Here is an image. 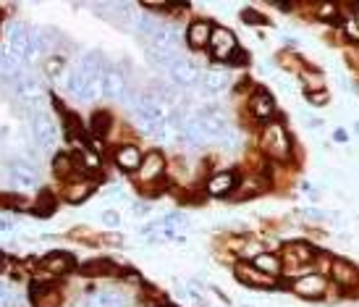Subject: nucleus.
<instances>
[{"instance_id": "1", "label": "nucleus", "mask_w": 359, "mask_h": 307, "mask_svg": "<svg viewBox=\"0 0 359 307\" xmlns=\"http://www.w3.org/2000/svg\"><path fill=\"white\" fill-rule=\"evenodd\" d=\"M259 145L262 150L268 152L270 158L276 160H286L291 152V139L283 129V124H265V129H262V137H259Z\"/></svg>"}, {"instance_id": "2", "label": "nucleus", "mask_w": 359, "mask_h": 307, "mask_svg": "<svg viewBox=\"0 0 359 307\" xmlns=\"http://www.w3.org/2000/svg\"><path fill=\"white\" fill-rule=\"evenodd\" d=\"M291 289H294V294H299L304 299H320L325 297V292H328V278L323 273H307V276L297 278Z\"/></svg>"}, {"instance_id": "3", "label": "nucleus", "mask_w": 359, "mask_h": 307, "mask_svg": "<svg viewBox=\"0 0 359 307\" xmlns=\"http://www.w3.org/2000/svg\"><path fill=\"white\" fill-rule=\"evenodd\" d=\"M330 278H333V284L341 289H357L359 287V268L354 263L344 258H336L330 260Z\"/></svg>"}, {"instance_id": "4", "label": "nucleus", "mask_w": 359, "mask_h": 307, "mask_svg": "<svg viewBox=\"0 0 359 307\" xmlns=\"http://www.w3.org/2000/svg\"><path fill=\"white\" fill-rule=\"evenodd\" d=\"M210 50L215 60H231L233 53H236V37L231 30H223V27H212V34H210Z\"/></svg>"}, {"instance_id": "5", "label": "nucleus", "mask_w": 359, "mask_h": 307, "mask_svg": "<svg viewBox=\"0 0 359 307\" xmlns=\"http://www.w3.org/2000/svg\"><path fill=\"white\" fill-rule=\"evenodd\" d=\"M11 181L16 184L19 189H32L37 187V178H40V171H37V166L34 163H29V160H13L11 163Z\"/></svg>"}, {"instance_id": "6", "label": "nucleus", "mask_w": 359, "mask_h": 307, "mask_svg": "<svg viewBox=\"0 0 359 307\" xmlns=\"http://www.w3.org/2000/svg\"><path fill=\"white\" fill-rule=\"evenodd\" d=\"M13 89H16V98H19L21 103H29V105H34L42 95L40 81L34 79L29 71H19V74L13 77Z\"/></svg>"}, {"instance_id": "7", "label": "nucleus", "mask_w": 359, "mask_h": 307, "mask_svg": "<svg viewBox=\"0 0 359 307\" xmlns=\"http://www.w3.org/2000/svg\"><path fill=\"white\" fill-rule=\"evenodd\" d=\"M32 134H34L40 148L50 150L55 145V124L48 113H34L32 116Z\"/></svg>"}, {"instance_id": "8", "label": "nucleus", "mask_w": 359, "mask_h": 307, "mask_svg": "<svg viewBox=\"0 0 359 307\" xmlns=\"http://www.w3.org/2000/svg\"><path fill=\"white\" fill-rule=\"evenodd\" d=\"M32 34L24 24H13L11 27V32H8V45H11V50L19 55V58H32L34 55V45H32Z\"/></svg>"}, {"instance_id": "9", "label": "nucleus", "mask_w": 359, "mask_h": 307, "mask_svg": "<svg viewBox=\"0 0 359 307\" xmlns=\"http://www.w3.org/2000/svg\"><path fill=\"white\" fill-rule=\"evenodd\" d=\"M100 95L108 100L126 98V77L118 69H105L100 79Z\"/></svg>"}, {"instance_id": "10", "label": "nucleus", "mask_w": 359, "mask_h": 307, "mask_svg": "<svg viewBox=\"0 0 359 307\" xmlns=\"http://www.w3.org/2000/svg\"><path fill=\"white\" fill-rule=\"evenodd\" d=\"M163 171H165L163 155L160 152H147L144 160H142V169L137 171V178H140V184H155L163 176Z\"/></svg>"}, {"instance_id": "11", "label": "nucleus", "mask_w": 359, "mask_h": 307, "mask_svg": "<svg viewBox=\"0 0 359 307\" xmlns=\"http://www.w3.org/2000/svg\"><path fill=\"white\" fill-rule=\"evenodd\" d=\"M236 278H239V281H244V284H247V287H252V289L276 287V278L265 276L262 270H257V268L250 266V263H239V266H236Z\"/></svg>"}, {"instance_id": "12", "label": "nucleus", "mask_w": 359, "mask_h": 307, "mask_svg": "<svg viewBox=\"0 0 359 307\" xmlns=\"http://www.w3.org/2000/svg\"><path fill=\"white\" fill-rule=\"evenodd\" d=\"M142 160H144V155L140 152L137 145H121L116 150V166L126 174H137L142 169Z\"/></svg>"}, {"instance_id": "13", "label": "nucleus", "mask_w": 359, "mask_h": 307, "mask_svg": "<svg viewBox=\"0 0 359 307\" xmlns=\"http://www.w3.org/2000/svg\"><path fill=\"white\" fill-rule=\"evenodd\" d=\"M283 252H286V263L289 266H309L312 260L318 258L315 247L307 244V242H291V244L283 247Z\"/></svg>"}, {"instance_id": "14", "label": "nucleus", "mask_w": 359, "mask_h": 307, "mask_svg": "<svg viewBox=\"0 0 359 307\" xmlns=\"http://www.w3.org/2000/svg\"><path fill=\"white\" fill-rule=\"evenodd\" d=\"M247 105H250V113L257 121H268V119H273V113H276V100H273V95L262 92V89L252 95Z\"/></svg>"}, {"instance_id": "15", "label": "nucleus", "mask_w": 359, "mask_h": 307, "mask_svg": "<svg viewBox=\"0 0 359 307\" xmlns=\"http://www.w3.org/2000/svg\"><path fill=\"white\" fill-rule=\"evenodd\" d=\"M170 77H173V81L179 87H191V84H197V79H200V69L191 60L179 58L173 63V69H170Z\"/></svg>"}, {"instance_id": "16", "label": "nucleus", "mask_w": 359, "mask_h": 307, "mask_svg": "<svg viewBox=\"0 0 359 307\" xmlns=\"http://www.w3.org/2000/svg\"><path fill=\"white\" fill-rule=\"evenodd\" d=\"M74 268V258L69 252H50L48 258L42 260V270L50 273V276H63Z\"/></svg>"}, {"instance_id": "17", "label": "nucleus", "mask_w": 359, "mask_h": 307, "mask_svg": "<svg viewBox=\"0 0 359 307\" xmlns=\"http://www.w3.org/2000/svg\"><path fill=\"white\" fill-rule=\"evenodd\" d=\"M32 305L34 307H58L60 294L55 287L48 284H32Z\"/></svg>"}, {"instance_id": "18", "label": "nucleus", "mask_w": 359, "mask_h": 307, "mask_svg": "<svg viewBox=\"0 0 359 307\" xmlns=\"http://www.w3.org/2000/svg\"><path fill=\"white\" fill-rule=\"evenodd\" d=\"M210 34H212V24L210 21H191L189 32H187V40H189V45L194 50L205 48V45H210Z\"/></svg>"}, {"instance_id": "19", "label": "nucleus", "mask_w": 359, "mask_h": 307, "mask_svg": "<svg viewBox=\"0 0 359 307\" xmlns=\"http://www.w3.org/2000/svg\"><path fill=\"white\" fill-rule=\"evenodd\" d=\"M233 187H236V176H233L231 171H223V174L210 178L208 192L212 195V197H226V195L233 192Z\"/></svg>"}, {"instance_id": "20", "label": "nucleus", "mask_w": 359, "mask_h": 307, "mask_svg": "<svg viewBox=\"0 0 359 307\" xmlns=\"http://www.w3.org/2000/svg\"><path fill=\"white\" fill-rule=\"evenodd\" d=\"M255 268L262 270L265 276H278L280 270H283V263H280L278 255H273V252H259L257 258H255Z\"/></svg>"}, {"instance_id": "21", "label": "nucleus", "mask_w": 359, "mask_h": 307, "mask_svg": "<svg viewBox=\"0 0 359 307\" xmlns=\"http://www.w3.org/2000/svg\"><path fill=\"white\" fill-rule=\"evenodd\" d=\"M92 192H95V184H92V181H74V184L66 187V200L76 205V202L90 197Z\"/></svg>"}, {"instance_id": "22", "label": "nucleus", "mask_w": 359, "mask_h": 307, "mask_svg": "<svg viewBox=\"0 0 359 307\" xmlns=\"http://www.w3.org/2000/svg\"><path fill=\"white\" fill-rule=\"evenodd\" d=\"M229 87V74L220 69H212L205 74V89L208 92H220V89Z\"/></svg>"}, {"instance_id": "23", "label": "nucleus", "mask_w": 359, "mask_h": 307, "mask_svg": "<svg viewBox=\"0 0 359 307\" xmlns=\"http://www.w3.org/2000/svg\"><path fill=\"white\" fill-rule=\"evenodd\" d=\"M53 171H55V176L58 178H69L74 174V160L69 155H55L53 160Z\"/></svg>"}, {"instance_id": "24", "label": "nucleus", "mask_w": 359, "mask_h": 307, "mask_svg": "<svg viewBox=\"0 0 359 307\" xmlns=\"http://www.w3.org/2000/svg\"><path fill=\"white\" fill-rule=\"evenodd\" d=\"M79 163H81V166H84L87 171H97V169H100L102 158H100V152H97V150H81Z\"/></svg>"}, {"instance_id": "25", "label": "nucleus", "mask_w": 359, "mask_h": 307, "mask_svg": "<svg viewBox=\"0 0 359 307\" xmlns=\"http://www.w3.org/2000/svg\"><path fill=\"white\" fill-rule=\"evenodd\" d=\"M97 95H100V79H87V84L81 87V92L76 98H79L81 103H90V100H95Z\"/></svg>"}, {"instance_id": "26", "label": "nucleus", "mask_w": 359, "mask_h": 307, "mask_svg": "<svg viewBox=\"0 0 359 307\" xmlns=\"http://www.w3.org/2000/svg\"><path fill=\"white\" fill-rule=\"evenodd\" d=\"M108 270H110V263H105V260H92V263H87V266L81 268V273H87V276H102Z\"/></svg>"}, {"instance_id": "27", "label": "nucleus", "mask_w": 359, "mask_h": 307, "mask_svg": "<svg viewBox=\"0 0 359 307\" xmlns=\"http://www.w3.org/2000/svg\"><path fill=\"white\" fill-rule=\"evenodd\" d=\"M110 129V116L108 113H95V119H92V134H105Z\"/></svg>"}, {"instance_id": "28", "label": "nucleus", "mask_w": 359, "mask_h": 307, "mask_svg": "<svg viewBox=\"0 0 359 307\" xmlns=\"http://www.w3.org/2000/svg\"><path fill=\"white\" fill-rule=\"evenodd\" d=\"M265 189V181L262 178H250V181H244V189L239 192V197H252V195H257Z\"/></svg>"}, {"instance_id": "29", "label": "nucleus", "mask_w": 359, "mask_h": 307, "mask_svg": "<svg viewBox=\"0 0 359 307\" xmlns=\"http://www.w3.org/2000/svg\"><path fill=\"white\" fill-rule=\"evenodd\" d=\"M318 19H325V21L339 19V6H333V3H323V6H318Z\"/></svg>"}, {"instance_id": "30", "label": "nucleus", "mask_w": 359, "mask_h": 307, "mask_svg": "<svg viewBox=\"0 0 359 307\" xmlns=\"http://www.w3.org/2000/svg\"><path fill=\"white\" fill-rule=\"evenodd\" d=\"M63 58H50V60H45V71H48V77H58L60 71H63Z\"/></svg>"}, {"instance_id": "31", "label": "nucleus", "mask_w": 359, "mask_h": 307, "mask_svg": "<svg viewBox=\"0 0 359 307\" xmlns=\"http://www.w3.org/2000/svg\"><path fill=\"white\" fill-rule=\"evenodd\" d=\"M307 98H309V103H312V105H325V100H328V92H325V89H318V92H315V89H309Z\"/></svg>"}, {"instance_id": "32", "label": "nucleus", "mask_w": 359, "mask_h": 307, "mask_svg": "<svg viewBox=\"0 0 359 307\" xmlns=\"http://www.w3.org/2000/svg\"><path fill=\"white\" fill-rule=\"evenodd\" d=\"M34 210H37L40 216H50V213H53V200L48 197V195H45V200H42V202H40V205H37Z\"/></svg>"}, {"instance_id": "33", "label": "nucleus", "mask_w": 359, "mask_h": 307, "mask_svg": "<svg viewBox=\"0 0 359 307\" xmlns=\"http://www.w3.org/2000/svg\"><path fill=\"white\" fill-rule=\"evenodd\" d=\"M244 21H252V24H257V21H262V16H259V13H255V11H244Z\"/></svg>"}, {"instance_id": "34", "label": "nucleus", "mask_w": 359, "mask_h": 307, "mask_svg": "<svg viewBox=\"0 0 359 307\" xmlns=\"http://www.w3.org/2000/svg\"><path fill=\"white\" fill-rule=\"evenodd\" d=\"M231 60H233V63H247V60H250V55H247V53H241V50H236Z\"/></svg>"}, {"instance_id": "35", "label": "nucleus", "mask_w": 359, "mask_h": 307, "mask_svg": "<svg viewBox=\"0 0 359 307\" xmlns=\"http://www.w3.org/2000/svg\"><path fill=\"white\" fill-rule=\"evenodd\" d=\"M102 221H105L108 226H116V223H118V216H116V213H105V216H102Z\"/></svg>"}, {"instance_id": "36", "label": "nucleus", "mask_w": 359, "mask_h": 307, "mask_svg": "<svg viewBox=\"0 0 359 307\" xmlns=\"http://www.w3.org/2000/svg\"><path fill=\"white\" fill-rule=\"evenodd\" d=\"M147 210H150V208H147V205H142V202H140V205H137V208H134V213H137V216H144V213H147Z\"/></svg>"}, {"instance_id": "37", "label": "nucleus", "mask_w": 359, "mask_h": 307, "mask_svg": "<svg viewBox=\"0 0 359 307\" xmlns=\"http://www.w3.org/2000/svg\"><path fill=\"white\" fill-rule=\"evenodd\" d=\"M6 228H8V221H3V218H0V231H6Z\"/></svg>"}, {"instance_id": "38", "label": "nucleus", "mask_w": 359, "mask_h": 307, "mask_svg": "<svg viewBox=\"0 0 359 307\" xmlns=\"http://www.w3.org/2000/svg\"><path fill=\"white\" fill-rule=\"evenodd\" d=\"M158 307H173V305H158Z\"/></svg>"}]
</instances>
